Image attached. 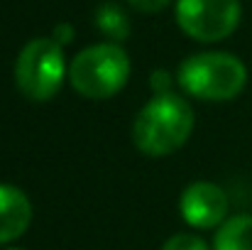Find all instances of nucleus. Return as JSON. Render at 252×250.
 Wrapping results in <instances>:
<instances>
[{
  "instance_id": "nucleus-1",
  "label": "nucleus",
  "mask_w": 252,
  "mask_h": 250,
  "mask_svg": "<svg viewBox=\"0 0 252 250\" xmlns=\"http://www.w3.org/2000/svg\"><path fill=\"white\" fill-rule=\"evenodd\" d=\"M196 125L191 103L179 93L152 96L132 123V143L147 157H167L186 145Z\"/></svg>"
},
{
  "instance_id": "nucleus-2",
  "label": "nucleus",
  "mask_w": 252,
  "mask_h": 250,
  "mask_svg": "<svg viewBox=\"0 0 252 250\" xmlns=\"http://www.w3.org/2000/svg\"><path fill=\"white\" fill-rule=\"evenodd\" d=\"M176 83L201 101H233L248 86V67L230 52H198L179 64Z\"/></svg>"
},
{
  "instance_id": "nucleus-3",
  "label": "nucleus",
  "mask_w": 252,
  "mask_h": 250,
  "mask_svg": "<svg viewBox=\"0 0 252 250\" xmlns=\"http://www.w3.org/2000/svg\"><path fill=\"white\" fill-rule=\"evenodd\" d=\"M132 64L127 52L115 42H100L81 49L69 64L71 88L91 101L118 96L130 79Z\"/></svg>"
},
{
  "instance_id": "nucleus-4",
  "label": "nucleus",
  "mask_w": 252,
  "mask_h": 250,
  "mask_svg": "<svg viewBox=\"0 0 252 250\" xmlns=\"http://www.w3.org/2000/svg\"><path fill=\"white\" fill-rule=\"evenodd\" d=\"M64 76H69L64 47L52 37H34L20 49L15 62V83L25 98L37 103L52 101L59 93Z\"/></svg>"
},
{
  "instance_id": "nucleus-5",
  "label": "nucleus",
  "mask_w": 252,
  "mask_h": 250,
  "mask_svg": "<svg viewBox=\"0 0 252 250\" xmlns=\"http://www.w3.org/2000/svg\"><path fill=\"white\" fill-rule=\"evenodd\" d=\"M176 25L196 42L228 39L243 17L240 0H176Z\"/></svg>"
},
{
  "instance_id": "nucleus-6",
  "label": "nucleus",
  "mask_w": 252,
  "mask_h": 250,
  "mask_svg": "<svg viewBox=\"0 0 252 250\" xmlns=\"http://www.w3.org/2000/svg\"><path fill=\"white\" fill-rule=\"evenodd\" d=\"M228 194L213 181H193L184 189L179 199L181 218L198 231L218 228L228 218Z\"/></svg>"
},
{
  "instance_id": "nucleus-7",
  "label": "nucleus",
  "mask_w": 252,
  "mask_h": 250,
  "mask_svg": "<svg viewBox=\"0 0 252 250\" xmlns=\"http://www.w3.org/2000/svg\"><path fill=\"white\" fill-rule=\"evenodd\" d=\"M30 223H32L30 196L20 186L0 181V246L25 236Z\"/></svg>"
},
{
  "instance_id": "nucleus-8",
  "label": "nucleus",
  "mask_w": 252,
  "mask_h": 250,
  "mask_svg": "<svg viewBox=\"0 0 252 250\" xmlns=\"http://www.w3.org/2000/svg\"><path fill=\"white\" fill-rule=\"evenodd\" d=\"M213 250H252V214H238L218 226Z\"/></svg>"
},
{
  "instance_id": "nucleus-9",
  "label": "nucleus",
  "mask_w": 252,
  "mask_h": 250,
  "mask_svg": "<svg viewBox=\"0 0 252 250\" xmlns=\"http://www.w3.org/2000/svg\"><path fill=\"white\" fill-rule=\"evenodd\" d=\"M93 20H95V27H98V32H103L110 42H115V44H120V42H125L127 37H130V30H132V25H130V17H127V12L118 5V2H100L98 7H95V15H93Z\"/></svg>"
},
{
  "instance_id": "nucleus-10",
  "label": "nucleus",
  "mask_w": 252,
  "mask_h": 250,
  "mask_svg": "<svg viewBox=\"0 0 252 250\" xmlns=\"http://www.w3.org/2000/svg\"><path fill=\"white\" fill-rule=\"evenodd\" d=\"M162 250H213V248H208V243L201 236H196V233H176L162 246Z\"/></svg>"
},
{
  "instance_id": "nucleus-11",
  "label": "nucleus",
  "mask_w": 252,
  "mask_h": 250,
  "mask_svg": "<svg viewBox=\"0 0 252 250\" xmlns=\"http://www.w3.org/2000/svg\"><path fill=\"white\" fill-rule=\"evenodd\" d=\"M150 88L155 96H162V93H174V79L167 69H155L152 76H150Z\"/></svg>"
},
{
  "instance_id": "nucleus-12",
  "label": "nucleus",
  "mask_w": 252,
  "mask_h": 250,
  "mask_svg": "<svg viewBox=\"0 0 252 250\" xmlns=\"http://www.w3.org/2000/svg\"><path fill=\"white\" fill-rule=\"evenodd\" d=\"M74 37H76V30H74L71 22H59V25H54V30H52V39H54L57 44H62V47L71 44Z\"/></svg>"
},
{
  "instance_id": "nucleus-13",
  "label": "nucleus",
  "mask_w": 252,
  "mask_h": 250,
  "mask_svg": "<svg viewBox=\"0 0 252 250\" xmlns=\"http://www.w3.org/2000/svg\"><path fill=\"white\" fill-rule=\"evenodd\" d=\"M171 0H127L130 7H135L137 12H145V15H155V12H162Z\"/></svg>"
},
{
  "instance_id": "nucleus-14",
  "label": "nucleus",
  "mask_w": 252,
  "mask_h": 250,
  "mask_svg": "<svg viewBox=\"0 0 252 250\" xmlns=\"http://www.w3.org/2000/svg\"><path fill=\"white\" fill-rule=\"evenodd\" d=\"M5 250H22V248H5Z\"/></svg>"
}]
</instances>
